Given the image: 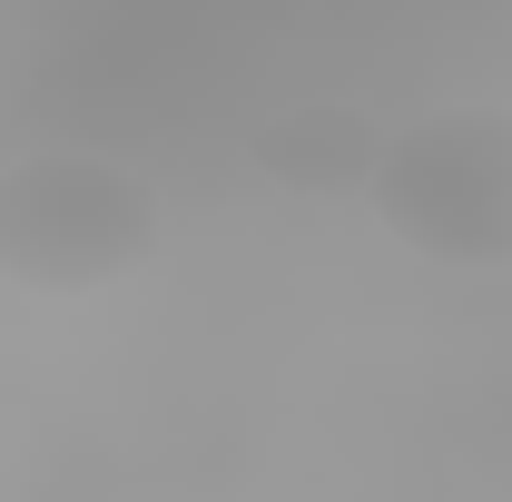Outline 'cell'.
I'll return each instance as SVG.
<instances>
[{"label":"cell","mask_w":512,"mask_h":502,"mask_svg":"<svg viewBox=\"0 0 512 502\" xmlns=\"http://www.w3.org/2000/svg\"><path fill=\"white\" fill-rule=\"evenodd\" d=\"M247 158H256V178H276V188H296V197H355V188H375V168H384V128L365 109L306 99V109L256 119Z\"/></svg>","instance_id":"3"},{"label":"cell","mask_w":512,"mask_h":502,"mask_svg":"<svg viewBox=\"0 0 512 502\" xmlns=\"http://www.w3.org/2000/svg\"><path fill=\"white\" fill-rule=\"evenodd\" d=\"M375 217L434 266H512V109L463 99L394 128L375 168Z\"/></svg>","instance_id":"2"},{"label":"cell","mask_w":512,"mask_h":502,"mask_svg":"<svg viewBox=\"0 0 512 502\" xmlns=\"http://www.w3.org/2000/svg\"><path fill=\"white\" fill-rule=\"evenodd\" d=\"M158 256V188L128 158L50 148L0 168V276L30 296H99Z\"/></svg>","instance_id":"1"}]
</instances>
